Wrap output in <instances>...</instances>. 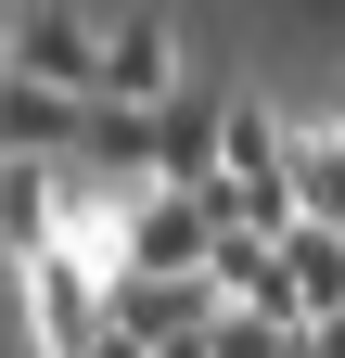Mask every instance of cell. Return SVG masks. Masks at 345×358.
Wrapping results in <instances>:
<instances>
[{
	"label": "cell",
	"mask_w": 345,
	"mask_h": 358,
	"mask_svg": "<svg viewBox=\"0 0 345 358\" xmlns=\"http://www.w3.org/2000/svg\"><path fill=\"white\" fill-rule=\"evenodd\" d=\"M154 128H166V115H128V103H90V141H103V166H154Z\"/></svg>",
	"instance_id": "8992f818"
},
{
	"label": "cell",
	"mask_w": 345,
	"mask_h": 358,
	"mask_svg": "<svg viewBox=\"0 0 345 358\" xmlns=\"http://www.w3.org/2000/svg\"><path fill=\"white\" fill-rule=\"evenodd\" d=\"M90 103H52V90H13V166H52V141H77Z\"/></svg>",
	"instance_id": "5b68a950"
},
{
	"label": "cell",
	"mask_w": 345,
	"mask_h": 358,
	"mask_svg": "<svg viewBox=\"0 0 345 358\" xmlns=\"http://www.w3.org/2000/svg\"><path fill=\"white\" fill-rule=\"evenodd\" d=\"M192 358H294V333H281V320H243V307H230V320L205 333Z\"/></svg>",
	"instance_id": "52a82bcc"
},
{
	"label": "cell",
	"mask_w": 345,
	"mask_h": 358,
	"mask_svg": "<svg viewBox=\"0 0 345 358\" xmlns=\"http://www.w3.org/2000/svg\"><path fill=\"white\" fill-rule=\"evenodd\" d=\"M13 90H64V103H103V38L52 13V0H13Z\"/></svg>",
	"instance_id": "7a4b0ae2"
},
{
	"label": "cell",
	"mask_w": 345,
	"mask_h": 358,
	"mask_svg": "<svg viewBox=\"0 0 345 358\" xmlns=\"http://www.w3.org/2000/svg\"><path fill=\"white\" fill-rule=\"evenodd\" d=\"M230 243L218 192H141V231H128V282H205Z\"/></svg>",
	"instance_id": "6da1fadb"
},
{
	"label": "cell",
	"mask_w": 345,
	"mask_h": 358,
	"mask_svg": "<svg viewBox=\"0 0 345 358\" xmlns=\"http://www.w3.org/2000/svg\"><path fill=\"white\" fill-rule=\"evenodd\" d=\"M103 103H128V115H166V103H179V26H166V13L103 26Z\"/></svg>",
	"instance_id": "3957f363"
},
{
	"label": "cell",
	"mask_w": 345,
	"mask_h": 358,
	"mask_svg": "<svg viewBox=\"0 0 345 358\" xmlns=\"http://www.w3.org/2000/svg\"><path fill=\"white\" fill-rule=\"evenodd\" d=\"M294 205L307 231H345V128H294Z\"/></svg>",
	"instance_id": "277c9868"
}]
</instances>
